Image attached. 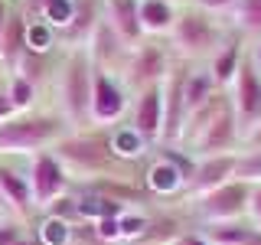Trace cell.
<instances>
[{
    "label": "cell",
    "mask_w": 261,
    "mask_h": 245,
    "mask_svg": "<svg viewBox=\"0 0 261 245\" xmlns=\"http://www.w3.org/2000/svg\"><path fill=\"white\" fill-rule=\"evenodd\" d=\"M228 27L219 16H212L206 10H199L196 4L179 7L173 30L167 33V46L173 53L176 62H193V65H206L212 56L219 53V46L225 43Z\"/></svg>",
    "instance_id": "obj_1"
},
{
    "label": "cell",
    "mask_w": 261,
    "mask_h": 245,
    "mask_svg": "<svg viewBox=\"0 0 261 245\" xmlns=\"http://www.w3.org/2000/svg\"><path fill=\"white\" fill-rule=\"evenodd\" d=\"M53 154L59 157L65 174L79 180H101V177H114L121 170V160L111 154L108 144V128L72 131L53 147Z\"/></svg>",
    "instance_id": "obj_2"
},
{
    "label": "cell",
    "mask_w": 261,
    "mask_h": 245,
    "mask_svg": "<svg viewBox=\"0 0 261 245\" xmlns=\"http://www.w3.org/2000/svg\"><path fill=\"white\" fill-rule=\"evenodd\" d=\"M56 98L59 114L72 131L92 128V59L88 49H62L56 69Z\"/></svg>",
    "instance_id": "obj_3"
},
{
    "label": "cell",
    "mask_w": 261,
    "mask_h": 245,
    "mask_svg": "<svg viewBox=\"0 0 261 245\" xmlns=\"http://www.w3.org/2000/svg\"><path fill=\"white\" fill-rule=\"evenodd\" d=\"M65 134H72V128L59 111H20L0 121V154H39L56 147Z\"/></svg>",
    "instance_id": "obj_4"
},
{
    "label": "cell",
    "mask_w": 261,
    "mask_h": 245,
    "mask_svg": "<svg viewBox=\"0 0 261 245\" xmlns=\"http://www.w3.org/2000/svg\"><path fill=\"white\" fill-rule=\"evenodd\" d=\"M173 53H170L167 39L160 36H144L137 46H130L127 62L121 69V82L130 88V95L144 92L150 85H163V79L173 69Z\"/></svg>",
    "instance_id": "obj_5"
},
{
    "label": "cell",
    "mask_w": 261,
    "mask_h": 245,
    "mask_svg": "<svg viewBox=\"0 0 261 245\" xmlns=\"http://www.w3.org/2000/svg\"><path fill=\"white\" fill-rule=\"evenodd\" d=\"M239 151H242V128L235 118L232 98L225 92L222 105L212 111V118L190 141V154L193 157H219V154H239Z\"/></svg>",
    "instance_id": "obj_6"
},
{
    "label": "cell",
    "mask_w": 261,
    "mask_h": 245,
    "mask_svg": "<svg viewBox=\"0 0 261 245\" xmlns=\"http://www.w3.org/2000/svg\"><path fill=\"white\" fill-rule=\"evenodd\" d=\"M130 102L134 95L121 82V76L92 65V128H114L130 111Z\"/></svg>",
    "instance_id": "obj_7"
},
{
    "label": "cell",
    "mask_w": 261,
    "mask_h": 245,
    "mask_svg": "<svg viewBox=\"0 0 261 245\" xmlns=\"http://www.w3.org/2000/svg\"><path fill=\"white\" fill-rule=\"evenodd\" d=\"M193 62H173L170 76L163 79V131L160 147H179L186 125V76Z\"/></svg>",
    "instance_id": "obj_8"
},
{
    "label": "cell",
    "mask_w": 261,
    "mask_h": 245,
    "mask_svg": "<svg viewBox=\"0 0 261 245\" xmlns=\"http://www.w3.org/2000/svg\"><path fill=\"white\" fill-rule=\"evenodd\" d=\"M248 193L251 186L242 180H228L219 190H212L206 196L196 200V212H199L202 226H216V223H239L242 216H248Z\"/></svg>",
    "instance_id": "obj_9"
},
{
    "label": "cell",
    "mask_w": 261,
    "mask_h": 245,
    "mask_svg": "<svg viewBox=\"0 0 261 245\" xmlns=\"http://www.w3.org/2000/svg\"><path fill=\"white\" fill-rule=\"evenodd\" d=\"M30 193H33V206L36 209H46L49 203H56L59 196L69 193V174L59 163L53 151H39L33 154V163H30Z\"/></svg>",
    "instance_id": "obj_10"
},
{
    "label": "cell",
    "mask_w": 261,
    "mask_h": 245,
    "mask_svg": "<svg viewBox=\"0 0 261 245\" xmlns=\"http://www.w3.org/2000/svg\"><path fill=\"white\" fill-rule=\"evenodd\" d=\"M228 88H232L228 98H232L235 118H239V128H242V141H245L248 131L261 121V72L248 59V53H245V62L239 65V76Z\"/></svg>",
    "instance_id": "obj_11"
},
{
    "label": "cell",
    "mask_w": 261,
    "mask_h": 245,
    "mask_svg": "<svg viewBox=\"0 0 261 245\" xmlns=\"http://www.w3.org/2000/svg\"><path fill=\"white\" fill-rule=\"evenodd\" d=\"M193 163L196 160H179L170 147H163V151L153 157L150 170H147V183L144 190L153 193V196H173V193H183L186 183H190V174H193Z\"/></svg>",
    "instance_id": "obj_12"
},
{
    "label": "cell",
    "mask_w": 261,
    "mask_h": 245,
    "mask_svg": "<svg viewBox=\"0 0 261 245\" xmlns=\"http://www.w3.org/2000/svg\"><path fill=\"white\" fill-rule=\"evenodd\" d=\"M235 163H239V154H219V157H196L190 183H186V196L190 200H199L212 190H219L222 183L235 180Z\"/></svg>",
    "instance_id": "obj_13"
},
{
    "label": "cell",
    "mask_w": 261,
    "mask_h": 245,
    "mask_svg": "<svg viewBox=\"0 0 261 245\" xmlns=\"http://www.w3.org/2000/svg\"><path fill=\"white\" fill-rule=\"evenodd\" d=\"M130 128L144 137L147 144H160L163 131V85H150L134 95L130 102Z\"/></svg>",
    "instance_id": "obj_14"
},
{
    "label": "cell",
    "mask_w": 261,
    "mask_h": 245,
    "mask_svg": "<svg viewBox=\"0 0 261 245\" xmlns=\"http://www.w3.org/2000/svg\"><path fill=\"white\" fill-rule=\"evenodd\" d=\"M85 49H88V59H92L95 69L111 72V76H121V69H124V62H127V53H130V46L108 27V20L98 23V30L92 33V39H88Z\"/></svg>",
    "instance_id": "obj_15"
},
{
    "label": "cell",
    "mask_w": 261,
    "mask_h": 245,
    "mask_svg": "<svg viewBox=\"0 0 261 245\" xmlns=\"http://www.w3.org/2000/svg\"><path fill=\"white\" fill-rule=\"evenodd\" d=\"M101 20H105V0H72V20L65 30H59V46L85 49Z\"/></svg>",
    "instance_id": "obj_16"
},
{
    "label": "cell",
    "mask_w": 261,
    "mask_h": 245,
    "mask_svg": "<svg viewBox=\"0 0 261 245\" xmlns=\"http://www.w3.org/2000/svg\"><path fill=\"white\" fill-rule=\"evenodd\" d=\"M245 53H248L245 36H242V33H235V30H228V36H225V43L219 46V53L206 62L209 76H212V82H216V88L228 92V85H232L235 76H239V65L245 62Z\"/></svg>",
    "instance_id": "obj_17"
},
{
    "label": "cell",
    "mask_w": 261,
    "mask_h": 245,
    "mask_svg": "<svg viewBox=\"0 0 261 245\" xmlns=\"http://www.w3.org/2000/svg\"><path fill=\"white\" fill-rule=\"evenodd\" d=\"M27 33H30V20L20 10V4H13L10 16H7V27L0 33V69L13 72L16 59L27 53Z\"/></svg>",
    "instance_id": "obj_18"
},
{
    "label": "cell",
    "mask_w": 261,
    "mask_h": 245,
    "mask_svg": "<svg viewBox=\"0 0 261 245\" xmlns=\"http://www.w3.org/2000/svg\"><path fill=\"white\" fill-rule=\"evenodd\" d=\"M0 203L7 212H13L16 219H27L33 209V193H30V180L20 177L13 167L0 163Z\"/></svg>",
    "instance_id": "obj_19"
},
{
    "label": "cell",
    "mask_w": 261,
    "mask_h": 245,
    "mask_svg": "<svg viewBox=\"0 0 261 245\" xmlns=\"http://www.w3.org/2000/svg\"><path fill=\"white\" fill-rule=\"evenodd\" d=\"M105 20L127 46H137L144 39L141 20H137V0H105Z\"/></svg>",
    "instance_id": "obj_20"
},
{
    "label": "cell",
    "mask_w": 261,
    "mask_h": 245,
    "mask_svg": "<svg viewBox=\"0 0 261 245\" xmlns=\"http://www.w3.org/2000/svg\"><path fill=\"white\" fill-rule=\"evenodd\" d=\"M176 10L179 7L167 4V0H137V20H141L144 36H160L163 39L173 30Z\"/></svg>",
    "instance_id": "obj_21"
},
{
    "label": "cell",
    "mask_w": 261,
    "mask_h": 245,
    "mask_svg": "<svg viewBox=\"0 0 261 245\" xmlns=\"http://www.w3.org/2000/svg\"><path fill=\"white\" fill-rule=\"evenodd\" d=\"M56 69H59V62H56L53 53H36V49L27 46V53L16 59L10 76H20V79H27V82H33V85L39 88L49 76H56Z\"/></svg>",
    "instance_id": "obj_22"
},
{
    "label": "cell",
    "mask_w": 261,
    "mask_h": 245,
    "mask_svg": "<svg viewBox=\"0 0 261 245\" xmlns=\"http://www.w3.org/2000/svg\"><path fill=\"white\" fill-rule=\"evenodd\" d=\"M228 30L242 33L245 39H258L261 36V0H239L232 10L225 13Z\"/></svg>",
    "instance_id": "obj_23"
},
{
    "label": "cell",
    "mask_w": 261,
    "mask_h": 245,
    "mask_svg": "<svg viewBox=\"0 0 261 245\" xmlns=\"http://www.w3.org/2000/svg\"><path fill=\"white\" fill-rule=\"evenodd\" d=\"M108 144H111V154L118 157L121 163L124 160H137L141 154L147 151V144L141 134H137L130 125H121V128H108Z\"/></svg>",
    "instance_id": "obj_24"
},
{
    "label": "cell",
    "mask_w": 261,
    "mask_h": 245,
    "mask_svg": "<svg viewBox=\"0 0 261 245\" xmlns=\"http://www.w3.org/2000/svg\"><path fill=\"white\" fill-rule=\"evenodd\" d=\"M183 229H179V219L173 216H150L147 219V229H144V235L137 239L134 245H173L183 239Z\"/></svg>",
    "instance_id": "obj_25"
},
{
    "label": "cell",
    "mask_w": 261,
    "mask_h": 245,
    "mask_svg": "<svg viewBox=\"0 0 261 245\" xmlns=\"http://www.w3.org/2000/svg\"><path fill=\"white\" fill-rule=\"evenodd\" d=\"M36 242L39 245H69L72 242V226L62 223V219L46 216L43 226H39V232H36Z\"/></svg>",
    "instance_id": "obj_26"
},
{
    "label": "cell",
    "mask_w": 261,
    "mask_h": 245,
    "mask_svg": "<svg viewBox=\"0 0 261 245\" xmlns=\"http://www.w3.org/2000/svg\"><path fill=\"white\" fill-rule=\"evenodd\" d=\"M36 92H39V88L33 85V82L20 79V76H10V79H7V95H10V102H13L16 114L33 108V98H36Z\"/></svg>",
    "instance_id": "obj_27"
},
{
    "label": "cell",
    "mask_w": 261,
    "mask_h": 245,
    "mask_svg": "<svg viewBox=\"0 0 261 245\" xmlns=\"http://www.w3.org/2000/svg\"><path fill=\"white\" fill-rule=\"evenodd\" d=\"M235 180H242V183H261V151H242L239 154Z\"/></svg>",
    "instance_id": "obj_28"
},
{
    "label": "cell",
    "mask_w": 261,
    "mask_h": 245,
    "mask_svg": "<svg viewBox=\"0 0 261 245\" xmlns=\"http://www.w3.org/2000/svg\"><path fill=\"white\" fill-rule=\"evenodd\" d=\"M43 20L56 30V36H59V30H65V27H69V20H72V0H53V4L46 7Z\"/></svg>",
    "instance_id": "obj_29"
},
{
    "label": "cell",
    "mask_w": 261,
    "mask_h": 245,
    "mask_svg": "<svg viewBox=\"0 0 261 245\" xmlns=\"http://www.w3.org/2000/svg\"><path fill=\"white\" fill-rule=\"evenodd\" d=\"M248 186H251V193H248V219L261 232V183H248Z\"/></svg>",
    "instance_id": "obj_30"
},
{
    "label": "cell",
    "mask_w": 261,
    "mask_h": 245,
    "mask_svg": "<svg viewBox=\"0 0 261 245\" xmlns=\"http://www.w3.org/2000/svg\"><path fill=\"white\" fill-rule=\"evenodd\" d=\"M199 10H206V13H212V16H225L228 10H232L239 0H193Z\"/></svg>",
    "instance_id": "obj_31"
},
{
    "label": "cell",
    "mask_w": 261,
    "mask_h": 245,
    "mask_svg": "<svg viewBox=\"0 0 261 245\" xmlns=\"http://www.w3.org/2000/svg\"><path fill=\"white\" fill-rule=\"evenodd\" d=\"M23 239V229L16 219H7V223H0V245H13Z\"/></svg>",
    "instance_id": "obj_32"
},
{
    "label": "cell",
    "mask_w": 261,
    "mask_h": 245,
    "mask_svg": "<svg viewBox=\"0 0 261 245\" xmlns=\"http://www.w3.org/2000/svg\"><path fill=\"white\" fill-rule=\"evenodd\" d=\"M16 4H20V10L27 13V20H43L46 7L53 4V0H16Z\"/></svg>",
    "instance_id": "obj_33"
},
{
    "label": "cell",
    "mask_w": 261,
    "mask_h": 245,
    "mask_svg": "<svg viewBox=\"0 0 261 245\" xmlns=\"http://www.w3.org/2000/svg\"><path fill=\"white\" fill-rule=\"evenodd\" d=\"M242 151H261V121L248 131V137L242 141ZM242 151H239V154H242Z\"/></svg>",
    "instance_id": "obj_34"
},
{
    "label": "cell",
    "mask_w": 261,
    "mask_h": 245,
    "mask_svg": "<svg viewBox=\"0 0 261 245\" xmlns=\"http://www.w3.org/2000/svg\"><path fill=\"white\" fill-rule=\"evenodd\" d=\"M16 108H13V102H10V95H7V85H0V121H7V118H13Z\"/></svg>",
    "instance_id": "obj_35"
},
{
    "label": "cell",
    "mask_w": 261,
    "mask_h": 245,
    "mask_svg": "<svg viewBox=\"0 0 261 245\" xmlns=\"http://www.w3.org/2000/svg\"><path fill=\"white\" fill-rule=\"evenodd\" d=\"M248 59H251V62H255V69L261 72V36H258V39H255V43H251V46H248Z\"/></svg>",
    "instance_id": "obj_36"
},
{
    "label": "cell",
    "mask_w": 261,
    "mask_h": 245,
    "mask_svg": "<svg viewBox=\"0 0 261 245\" xmlns=\"http://www.w3.org/2000/svg\"><path fill=\"white\" fill-rule=\"evenodd\" d=\"M10 0H0V33H4V27H7V16H10Z\"/></svg>",
    "instance_id": "obj_37"
},
{
    "label": "cell",
    "mask_w": 261,
    "mask_h": 245,
    "mask_svg": "<svg viewBox=\"0 0 261 245\" xmlns=\"http://www.w3.org/2000/svg\"><path fill=\"white\" fill-rule=\"evenodd\" d=\"M167 4H173V7H190L193 0H167Z\"/></svg>",
    "instance_id": "obj_38"
},
{
    "label": "cell",
    "mask_w": 261,
    "mask_h": 245,
    "mask_svg": "<svg viewBox=\"0 0 261 245\" xmlns=\"http://www.w3.org/2000/svg\"><path fill=\"white\" fill-rule=\"evenodd\" d=\"M13 245H39V242H36V239H27V235H23V239H20V242H13Z\"/></svg>",
    "instance_id": "obj_39"
},
{
    "label": "cell",
    "mask_w": 261,
    "mask_h": 245,
    "mask_svg": "<svg viewBox=\"0 0 261 245\" xmlns=\"http://www.w3.org/2000/svg\"><path fill=\"white\" fill-rule=\"evenodd\" d=\"M0 85H4V69H0Z\"/></svg>",
    "instance_id": "obj_40"
},
{
    "label": "cell",
    "mask_w": 261,
    "mask_h": 245,
    "mask_svg": "<svg viewBox=\"0 0 261 245\" xmlns=\"http://www.w3.org/2000/svg\"><path fill=\"white\" fill-rule=\"evenodd\" d=\"M0 209H4V203H0Z\"/></svg>",
    "instance_id": "obj_41"
},
{
    "label": "cell",
    "mask_w": 261,
    "mask_h": 245,
    "mask_svg": "<svg viewBox=\"0 0 261 245\" xmlns=\"http://www.w3.org/2000/svg\"><path fill=\"white\" fill-rule=\"evenodd\" d=\"M69 245H75V242H69Z\"/></svg>",
    "instance_id": "obj_42"
},
{
    "label": "cell",
    "mask_w": 261,
    "mask_h": 245,
    "mask_svg": "<svg viewBox=\"0 0 261 245\" xmlns=\"http://www.w3.org/2000/svg\"><path fill=\"white\" fill-rule=\"evenodd\" d=\"M173 245H179V242H173Z\"/></svg>",
    "instance_id": "obj_43"
}]
</instances>
